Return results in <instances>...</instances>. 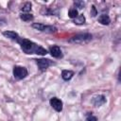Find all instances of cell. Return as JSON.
Returning a JSON list of instances; mask_svg holds the SVG:
<instances>
[{
    "instance_id": "cell-8",
    "label": "cell",
    "mask_w": 121,
    "mask_h": 121,
    "mask_svg": "<svg viewBox=\"0 0 121 121\" xmlns=\"http://www.w3.org/2000/svg\"><path fill=\"white\" fill-rule=\"evenodd\" d=\"M105 102H106V97H105L104 95H96V96L94 97L93 100H92V103H93L94 106H95V107H100L101 105L105 104Z\"/></svg>"
},
{
    "instance_id": "cell-15",
    "label": "cell",
    "mask_w": 121,
    "mask_h": 121,
    "mask_svg": "<svg viewBox=\"0 0 121 121\" xmlns=\"http://www.w3.org/2000/svg\"><path fill=\"white\" fill-rule=\"evenodd\" d=\"M31 7H32L31 3H30V2H26V3L21 8V10L24 11V12H28V11L31 10Z\"/></svg>"
},
{
    "instance_id": "cell-13",
    "label": "cell",
    "mask_w": 121,
    "mask_h": 121,
    "mask_svg": "<svg viewBox=\"0 0 121 121\" xmlns=\"http://www.w3.org/2000/svg\"><path fill=\"white\" fill-rule=\"evenodd\" d=\"M20 18L25 21V22H29L31 20H33V15L32 14H29V13H24V14H21L20 15Z\"/></svg>"
},
{
    "instance_id": "cell-14",
    "label": "cell",
    "mask_w": 121,
    "mask_h": 121,
    "mask_svg": "<svg viewBox=\"0 0 121 121\" xmlns=\"http://www.w3.org/2000/svg\"><path fill=\"white\" fill-rule=\"evenodd\" d=\"M78 9H71L68 11V16L71 19H75L76 17H78Z\"/></svg>"
},
{
    "instance_id": "cell-5",
    "label": "cell",
    "mask_w": 121,
    "mask_h": 121,
    "mask_svg": "<svg viewBox=\"0 0 121 121\" xmlns=\"http://www.w3.org/2000/svg\"><path fill=\"white\" fill-rule=\"evenodd\" d=\"M37 64H38V67L41 69V70H45L47 69L51 64H53L54 62L48 59H39V60H35Z\"/></svg>"
},
{
    "instance_id": "cell-4",
    "label": "cell",
    "mask_w": 121,
    "mask_h": 121,
    "mask_svg": "<svg viewBox=\"0 0 121 121\" xmlns=\"http://www.w3.org/2000/svg\"><path fill=\"white\" fill-rule=\"evenodd\" d=\"M28 72L26 70V68L23 67V66H14L13 67V76L15 79H23L27 76Z\"/></svg>"
},
{
    "instance_id": "cell-9",
    "label": "cell",
    "mask_w": 121,
    "mask_h": 121,
    "mask_svg": "<svg viewBox=\"0 0 121 121\" xmlns=\"http://www.w3.org/2000/svg\"><path fill=\"white\" fill-rule=\"evenodd\" d=\"M3 35H4L5 37H7V38H9V39H10V40L16 41V42H18V41L20 40L19 35H18L15 31H10V30H9V31H4V32H3Z\"/></svg>"
},
{
    "instance_id": "cell-3",
    "label": "cell",
    "mask_w": 121,
    "mask_h": 121,
    "mask_svg": "<svg viewBox=\"0 0 121 121\" xmlns=\"http://www.w3.org/2000/svg\"><path fill=\"white\" fill-rule=\"evenodd\" d=\"M32 27L37 29V30H40L42 32H46V33H55L57 32V27L56 26H45L43 24H41V23H33L32 24Z\"/></svg>"
},
{
    "instance_id": "cell-16",
    "label": "cell",
    "mask_w": 121,
    "mask_h": 121,
    "mask_svg": "<svg viewBox=\"0 0 121 121\" xmlns=\"http://www.w3.org/2000/svg\"><path fill=\"white\" fill-rule=\"evenodd\" d=\"M74 5H75L78 9H84V7H85V3H84L83 1H79V0L75 1V2H74Z\"/></svg>"
},
{
    "instance_id": "cell-17",
    "label": "cell",
    "mask_w": 121,
    "mask_h": 121,
    "mask_svg": "<svg viewBox=\"0 0 121 121\" xmlns=\"http://www.w3.org/2000/svg\"><path fill=\"white\" fill-rule=\"evenodd\" d=\"M86 121H97V118L92 114V112H88L86 115Z\"/></svg>"
},
{
    "instance_id": "cell-10",
    "label": "cell",
    "mask_w": 121,
    "mask_h": 121,
    "mask_svg": "<svg viewBox=\"0 0 121 121\" xmlns=\"http://www.w3.org/2000/svg\"><path fill=\"white\" fill-rule=\"evenodd\" d=\"M74 76V72L71 70H63L61 72V78L64 80H70Z\"/></svg>"
},
{
    "instance_id": "cell-11",
    "label": "cell",
    "mask_w": 121,
    "mask_h": 121,
    "mask_svg": "<svg viewBox=\"0 0 121 121\" xmlns=\"http://www.w3.org/2000/svg\"><path fill=\"white\" fill-rule=\"evenodd\" d=\"M98 22L100 24H102V25L108 26L110 24V22H111V19H110V17L107 14H102V15H100L98 17Z\"/></svg>"
},
{
    "instance_id": "cell-7",
    "label": "cell",
    "mask_w": 121,
    "mask_h": 121,
    "mask_svg": "<svg viewBox=\"0 0 121 121\" xmlns=\"http://www.w3.org/2000/svg\"><path fill=\"white\" fill-rule=\"evenodd\" d=\"M49 52L50 54L54 57V58H57V59H60V58H62V52L60 50V48L58 46V45H53L49 48Z\"/></svg>"
},
{
    "instance_id": "cell-2",
    "label": "cell",
    "mask_w": 121,
    "mask_h": 121,
    "mask_svg": "<svg viewBox=\"0 0 121 121\" xmlns=\"http://www.w3.org/2000/svg\"><path fill=\"white\" fill-rule=\"evenodd\" d=\"M93 36L90 33H81V34H77L75 36H73L72 38H70L69 43H77V44H84V43H88L92 41Z\"/></svg>"
},
{
    "instance_id": "cell-12",
    "label": "cell",
    "mask_w": 121,
    "mask_h": 121,
    "mask_svg": "<svg viewBox=\"0 0 121 121\" xmlns=\"http://www.w3.org/2000/svg\"><path fill=\"white\" fill-rule=\"evenodd\" d=\"M85 22H86V19L83 14H79V15H78V17H76L74 19V23L76 25H83V24H85Z\"/></svg>"
},
{
    "instance_id": "cell-6",
    "label": "cell",
    "mask_w": 121,
    "mask_h": 121,
    "mask_svg": "<svg viewBox=\"0 0 121 121\" xmlns=\"http://www.w3.org/2000/svg\"><path fill=\"white\" fill-rule=\"evenodd\" d=\"M49 103L51 105V107L57 111V112H61L62 111V101L57 97H52L49 100Z\"/></svg>"
},
{
    "instance_id": "cell-1",
    "label": "cell",
    "mask_w": 121,
    "mask_h": 121,
    "mask_svg": "<svg viewBox=\"0 0 121 121\" xmlns=\"http://www.w3.org/2000/svg\"><path fill=\"white\" fill-rule=\"evenodd\" d=\"M18 43H20L23 52H25L26 54H37V55H42V56L47 54V50L45 48L36 44L35 43L27 39L20 38Z\"/></svg>"
},
{
    "instance_id": "cell-19",
    "label": "cell",
    "mask_w": 121,
    "mask_h": 121,
    "mask_svg": "<svg viewBox=\"0 0 121 121\" xmlns=\"http://www.w3.org/2000/svg\"><path fill=\"white\" fill-rule=\"evenodd\" d=\"M4 25H6V20L3 19V18H0V26H4Z\"/></svg>"
},
{
    "instance_id": "cell-18",
    "label": "cell",
    "mask_w": 121,
    "mask_h": 121,
    "mask_svg": "<svg viewBox=\"0 0 121 121\" xmlns=\"http://www.w3.org/2000/svg\"><path fill=\"white\" fill-rule=\"evenodd\" d=\"M96 15H97V9H96V8L93 5L92 8H91V16H92V17H95V16H96Z\"/></svg>"
}]
</instances>
